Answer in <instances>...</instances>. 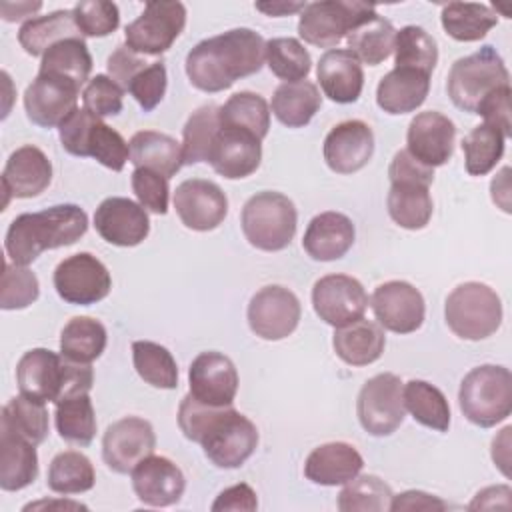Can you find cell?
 I'll return each instance as SVG.
<instances>
[{
  "label": "cell",
  "instance_id": "obj_1",
  "mask_svg": "<svg viewBox=\"0 0 512 512\" xmlns=\"http://www.w3.org/2000/svg\"><path fill=\"white\" fill-rule=\"evenodd\" d=\"M178 426L218 468L242 466L258 446V430L250 418L232 406L202 404L192 394L178 406Z\"/></svg>",
  "mask_w": 512,
  "mask_h": 512
},
{
  "label": "cell",
  "instance_id": "obj_2",
  "mask_svg": "<svg viewBox=\"0 0 512 512\" xmlns=\"http://www.w3.org/2000/svg\"><path fill=\"white\" fill-rule=\"evenodd\" d=\"M264 60V38L250 28H234L198 42L186 56V76L202 92H222L260 72Z\"/></svg>",
  "mask_w": 512,
  "mask_h": 512
},
{
  "label": "cell",
  "instance_id": "obj_3",
  "mask_svg": "<svg viewBox=\"0 0 512 512\" xmlns=\"http://www.w3.org/2000/svg\"><path fill=\"white\" fill-rule=\"evenodd\" d=\"M88 230V216L76 204H56L40 212L16 216L6 232L4 248L10 262L32 264L44 250L70 246Z\"/></svg>",
  "mask_w": 512,
  "mask_h": 512
},
{
  "label": "cell",
  "instance_id": "obj_4",
  "mask_svg": "<svg viewBox=\"0 0 512 512\" xmlns=\"http://www.w3.org/2000/svg\"><path fill=\"white\" fill-rule=\"evenodd\" d=\"M462 414L480 428H492L512 412V374L504 366L472 368L458 390Z\"/></svg>",
  "mask_w": 512,
  "mask_h": 512
},
{
  "label": "cell",
  "instance_id": "obj_5",
  "mask_svg": "<svg viewBox=\"0 0 512 512\" xmlns=\"http://www.w3.org/2000/svg\"><path fill=\"white\" fill-rule=\"evenodd\" d=\"M502 86H510V74L502 56L488 44L474 54L458 58L446 82L452 104L470 114H476L480 102Z\"/></svg>",
  "mask_w": 512,
  "mask_h": 512
},
{
  "label": "cell",
  "instance_id": "obj_6",
  "mask_svg": "<svg viewBox=\"0 0 512 512\" xmlns=\"http://www.w3.org/2000/svg\"><path fill=\"white\" fill-rule=\"evenodd\" d=\"M240 222L246 240L254 248L264 252H278L292 242L296 234L298 212L288 196L264 190L246 200Z\"/></svg>",
  "mask_w": 512,
  "mask_h": 512
},
{
  "label": "cell",
  "instance_id": "obj_7",
  "mask_svg": "<svg viewBox=\"0 0 512 512\" xmlns=\"http://www.w3.org/2000/svg\"><path fill=\"white\" fill-rule=\"evenodd\" d=\"M444 318L458 338L484 340L502 324V302L488 284L464 282L448 294Z\"/></svg>",
  "mask_w": 512,
  "mask_h": 512
},
{
  "label": "cell",
  "instance_id": "obj_8",
  "mask_svg": "<svg viewBox=\"0 0 512 512\" xmlns=\"http://www.w3.org/2000/svg\"><path fill=\"white\" fill-rule=\"evenodd\" d=\"M376 12L374 4L322 0L310 2L300 12L298 34L304 42L318 48H332L366 16Z\"/></svg>",
  "mask_w": 512,
  "mask_h": 512
},
{
  "label": "cell",
  "instance_id": "obj_9",
  "mask_svg": "<svg viewBox=\"0 0 512 512\" xmlns=\"http://www.w3.org/2000/svg\"><path fill=\"white\" fill-rule=\"evenodd\" d=\"M186 24V8L176 0L146 2L142 14L124 30L126 46L142 56L164 54Z\"/></svg>",
  "mask_w": 512,
  "mask_h": 512
},
{
  "label": "cell",
  "instance_id": "obj_10",
  "mask_svg": "<svg viewBox=\"0 0 512 512\" xmlns=\"http://www.w3.org/2000/svg\"><path fill=\"white\" fill-rule=\"evenodd\" d=\"M402 380L392 372H382L366 380L356 400V414L362 428L372 436H390L406 416Z\"/></svg>",
  "mask_w": 512,
  "mask_h": 512
},
{
  "label": "cell",
  "instance_id": "obj_11",
  "mask_svg": "<svg viewBox=\"0 0 512 512\" xmlns=\"http://www.w3.org/2000/svg\"><path fill=\"white\" fill-rule=\"evenodd\" d=\"M54 288L58 296L76 306H90L104 300L112 288L108 268L90 252H78L64 258L54 270Z\"/></svg>",
  "mask_w": 512,
  "mask_h": 512
},
{
  "label": "cell",
  "instance_id": "obj_12",
  "mask_svg": "<svg viewBox=\"0 0 512 512\" xmlns=\"http://www.w3.org/2000/svg\"><path fill=\"white\" fill-rule=\"evenodd\" d=\"M300 300L284 286L270 284L260 288L248 304L250 330L262 340H282L290 336L300 322Z\"/></svg>",
  "mask_w": 512,
  "mask_h": 512
},
{
  "label": "cell",
  "instance_id": "obj_13",
  "mask_svg": "<svg viewBox=\"0 0 512 512\" xmlns=\"http://www.w3.org/2000/svg\"><path fill=\"white\" fill-rule=\"evenodd\" d=\"M312 306L320 320L340 328L364 316L368 294L356 278L348 274H328L314 284Z\"/></svg>",
  "mask_w": 512,
  "mask_h": 512
},
{
  "label": "cell",
  "instance_id": "obj_14",
  "mask_svg": "<svg viewBox=\"0 0 512 512\" xmlns=\"http://www.w3.org/2000/svg\"><path fill=\"white\" fill-rule=\"evenodd\" d=\"M156 448V434L148 420L126 416L110 424L102 438V458L116 474H128Z\"/></svg>",
  "mask_w": 512,
  "mask_h": 512
},
{
  "label": "cell",
  "instance_id": "obj_15",
  "mask_svg": "<svg viewBox=\"0 0 512 512\" xmlns=\"http://www.w3.org/2000/svg\"><path fill=\"white\" fill-rule=\"evenodd\" d=\"M370 306L378 324L396 334L416 332L424 322V298L418 288L404 280H390L376 286Z\"/></svg>",
  "mask_w": 512,
  "mask_h": 512
},
{
  "label": "cell",
  "instance_id": "obj_16",
  "mask_svg": "<svg viewBox=\"0 0 512 512\" xmlns=\"http://www.w3.org/2000/svg\"><path fill=\"white\" fill-rule=\"evenodd\" d=\"M78 86L54 74H42L26 86L24 110L30 122L42 128L60 126L78 104Z\"/></svg>",
  "mask_w": 512,
  "mask_h": 512
},
{
  "label": "cell",
  "instance_id": "obj_17",
  "mask_svg": "<svg viewBox=\"0 0 512 512\" xmlns=\"http://www.w3.org/2000/svg\"><path fill=\"white\" fill-rule=\"evenodd\" d=\"M174 208L186 228L208 232L224 222L228 214V198L218 184L190 178L176 186Z\"/></svg>",
  "mask_w": 512,
  "mask_h": 512
},
{
  "label": "cell",
  "instance_id": "obj_18",
  "mask_svg": "<svg viewBox=\"0 0 512 512\" xmlns=\"http://www.w3.org/2000/svg\"><path fill=\"white\" fill-rule=\"evenodd\" d=\"M190 394L208 406H232L238 392V372L234 362L222 352L198 354L188 370Z\"/></svg>",
  "mask_w": 512,
  "mask_h": 512
},
{
  "label": "cell",
  "instance_id": "obj_19",
  "mask_svg": "<svg viewBox=\"0 0 512 512\" xmlns=\"http://www.w3.org/2000/svg\"><path fill=\"white\" fill-rule=\"evenodd\" d=\"M454 140V122L436 110H426L410 120L406 132V150L424 166L436 168L452 158Z\"/></svg>",
  "mask_w": 512,
  "mask_h": 512
},
{
  "label": "cell",
  "instance_id": "obj_20",
  "mask_svg": "<svg viewBox=\"0 0 512 512\" xmlns=\"http://www.w3.org/2000/svg\"><path fill=\"white\" fill-rule=\"evenodd\" d=\"M328 168L336 174H354L362 170L374 154L372 128L362 120H344L324 138L322 146Z\"/></svg>",
  "mask_w": 512,
  "mask_h": 512
},
{
  "label": "cell",
  "instance_id": "obj_21",
  "mask_svg": "<svg viewBox=\"0 0 512 512\" xmlns=\"http://www.w3.org/2000/svg\"><path fill=\"white\" fill-rule=\"evenodd\" d=\"M94 228L108 244L130 248L138 246L148 236L150 220L138 202L122 196H110L96 208Z\"/></svg>",
  "mask_w": 512,
  "mask_h": 512
},
{
  "label": "cell",
  "instance_id": "obj_22",
  "mask_svg": "<svg viewBox=\"0 0 512 512\" xmlns=\"http://www.w3.org/2000/svg\"><path fill=\"white\" fill-rule=\"evenodd\" d=\"M132 474V488L138 500L146 506L164 508L176 504L186 488L182 470L166 456H146L140 460Z\"/></svg>",
  "mask_w": 512,
  "mask_h": 512
},
{
  "label": "cell",
  "instance_id": "obj_23",
  "mask_svg": "<svg viewBox=\"0 0 512 512\" xmlns=\"http://www.w3.org/2000/svg\"><path fill=\"white\" fill-rule=\"evenodd\" d=\"M262 140L240 128L220 126L208 160L210 166L228 180H238L254 174L262 160Z\"/></svg>",
  "mask_w": 512,
  "mask_h": 512
},
{
  "label": "cell",
  "instance_id": "obj_24",
  "mask_svg": "<svg viewBox=\"0 0 512 512\" xmlns=\"http://www.w3.org/2000/svg\"><path fill=\"white\" fill-rule=\"evenodd\" d=\"M20 394L38 402H58L64 384V356L48 348L28 350L16 366Z\"/></svg>",
  "mask_w": 512,
  "mask_h": 512
},
{
  "label": "cell",
  "instance_id": "obj_25",
  "mask_svg": "<svg viewBox=\"0 0 512 512\" xmlns=\"http://www.w3.org/2000/svg\"><path fill=\"white\" fill-rule=\"evenodd\" d=\"M52 182V164L48 156L32 144L20 146L10 154L2 172L4 206L10 198H34Z\"/></svg>",
  "mask_w": 512,
  "mask_h": 512
},
{
  "label": "cell",
  "instance_id": "obj_26",
  "mask_svg": "<svg viewBox=\"0 0 512 512\" xmlns=\"http://www.w3.org/2000/svg\"><path fill=\"white\" fill-rule=\"evenodd\" d=\"M316 76L322 92L338 104L356 102L364 88L362 64L348 48L324 52L318 60Z\"/></svg>",
  "mask_w": 512,
  "mask_h": 512
},
{
  "label": "cell",
  "instance_id": "obj_27",
  "mask_svg": "<svg viewBox=\"0 0 512 512\" xmlns=\"http://www.w3.org/2000/svg\"><path fill=\"white\" fill-rule=\"evenodd\" d=\"M354 236V224L346 214L322 212L310 220L302 246L310 258L332 262L342 258L352 248Z\"/></svg>",
  "mask_w": 512,
  "mask_h": 512
},
{
  "label": "cell",
  "instance_id": "obj_28",
  "mask_svg": "<svg viewBox=\"0 0 512 512\" xmlns=\"http://www.w3.org/2000/svg\"><path fill=\"white\" fill-rule=\"evenodd\" d=\"M362 466L364 460L352 444L326 442L308 454L304 462V474L314 484L340 486L358 476Z\"/></svg>",
  "mask_w": 512,
  "mask_h": 512
},
{
  "label": "cell",
  "instance_id": "obj_29",
  "mask_svg": "<svg viewBox=\"0 0 512 512\" xmlns=\"http://www.w3.org/2000/svg\"><path fill=\"white\" fill-rule=\"evenodd\" d=\"M430 90V74L394 66L376 88V104L388 114L414 112L424 104Z\"/></svg>",
  "mask_w": 512,
  "mask_h": 512
},
{
  "label": "cell",
  "instance_id": "obj_30",
  "mask_svg": "<svg viewBox=\"0 0 512 512\" xmlns=\"http://www.w3.org/2000/svg\"><path fill=\"white\" fill-rule=\"evenodd\" d=\"M36 476V444L0 426V488L6 492H16L30 486Z\"/></svg>",
  "mask_w": 512,
  "mask_h": 512
},
{
  "label": "cell",
  "instance_id": "obj_31",
  "mask_svg": "<svg viewBox=\"0 0 512 512\" xmlns=\"http://www.w3.org/2000/svg\"><path fill=\"white\" fill-rule=\"evenodd\" d=\"M384 330L366 318H358L334 330L332 346L336 356L350 366H368L384 352Z\"/></svg>",
  "mask_w": 512,
  "mask_h": 512
},
{
  "label": "cell",
  "instance_id": "obj_32",
  "mask_svg": "<svg viewBox=\"0 0 512 512\" xmlns=\"http://www.w3.org/2000/svg\"><path fill=\"white\" fill-rule=\"evenodd\" d=\"M130 162L136 168L154 170L168 180L180 170L182 162V144L176 142L172 136L156 132V130H142L130 138Z\"/></svg>",
  "mask_w": 512,
  "mask_h": 512
},
{
  "label": "cell",
  "instance_id": "obj_33",
  "mask_svg": "<svg viewBox=\"0 0 512 512\" xmlns=\"http://www.w3.org/2000/svg\"><path fill=\"white\" fill-rule=\"evenodd\" d=\"M68 38H82L72 10H56L30 18L18 30V42L30 56H44L54 44Z\"/></svg>",
  "mask_w": 512,
  "mask_h": 512
},
{
  "label": "cell",
  "instance_id": "obj_34",
  "mask_svg": "<svg viewBox=\"0 0 512 512\" xmlns=\"http://www.w3.org/2000/svg\"><path fill=\"white\" fill-rule=\"evenodd\" d=\"M396 30L390 20L372 12L358 22L346 36L348 50L364 64L378 66L394 52Z\"/></svg>",
  "mask_w": 512,
  "mask_h": 512
},
{
  "label": "cell",
  "instance_id": "obj_35",
  "mask_svg": "<svg viewBox=\"0 0 512 512\" xmlns=\"http://www.w3.org/2000/svg\"><path fill=\"white\" fill-rule=\"evenodd\" d=\"M322 106V96L314 82H284L274 90L272 112L288 128L306 126Z\"/></svg>",
  "mask_w": 512,
  "mask_h": 512
},
{
  "label": "cell",
  "instance_id": "obj_36",
  "mask_svg": "<svg viewBox=\"0 0 512 512\" xmlns=\"http://www.w3.org/2000/svg\"><path fill=\"white\" fill-rule=\"evenodd\" d=\"M428 184L422 182H392L386 206L390 218L406 230H422L432 218V196Z\"/></svg>",
  "mask_w": 512,
  "mask_h": 512
},
{
  "label": "cell",
  "instance_id": "obj_37",
  "mask_svg": "<svg viewBox=\"0 0 512 512\" xmlns=\"http://www.w3.org/2000/svg\"><path fill=\"white\" fill-rule=\"evenodd\" d=\"M440 22L450 38L458 42H476L498 24V14L486 4L448 2L442 6Z\"/></svg>",
  "mask_w": 512,
  "mask_h": 512
},
{
  "label": "cell",
  "instance_id": "obj_38",
  "mask_svg": "<svg viewBox=\"0 0 512 512\" xmlns=\"http://www.w3.org/2000/svg\"><path fill=\"white\" fill-rule=\"evenodd\" d=\"M106 328L90 316H76L68 320L60 334V354L68 360L90 364L106 348Z\"/></svg>",
  "mask_w": 512,
  "mask_h": 512
},
{
  "label": "cell",
  "instance_id": "obj_39",
  "mask_svg": "<svg viewBox=\"0 0 512 512\" xmlns=\"http://www.w3.org/2000/svg\"><path fill=\"white\" fill-rule=\"evenodd\" d=\"M220 126L240 128L264 140L270 128V106L256 92H236L218 110Z\"/></svg>",
  "mask_w": 512,
  "mask_h": 512
},
{
  "label": "cell",
  "instance_id": "obj_40",
  "mask_svg": "<svg viewBox=\"0 0 512 512\" xmlns=\"http://www.w3.org/2000/svg\"><path fill=\"white\" fill-rule=\"evenodd\" d=\"M42 74H54L70 80L78 88L86 84L92 72V56L82 38H68L54 44L40 62Z\"/></svg>",
  "mask_w": 512,
  "mask_h": 512
},
{
  "label": "cell",
  "instance_id": "obj_41",
  "mask_svg": "<svg viewBox=\"0 0 512 512\" xmlns=\"http://www.w3.org/2000/svg\"><path fill=\"white\" fill-rule=\"evenodd\" d=\"M404 408L412 414V418L432 430L446 432L450 426V406L442 390L424 382L410 380L404 390Z\"/></svg>",
  "mask_w": 512,
  "mask_h": 512
},
{
  "label": "cell",
  "instance_id": "obj_42",
  "mask_svg": "<svg viewBox=\"0 0 512 512\" xmlns=\"http://www.w3.org/2000/svg\"><path fill=\"white\" fill-rule=\"evenodd\" d=\"M96 474L88 456L76 450L60 452L52 458L48 468V488L56 494H80L94 486Z\"/></svg>",
  "mask_w": 512,
  "mask_h": 512
},
{
  "label": "cell",
  "instance_id": "obj_43",
  "mask_svg": "<svg viewBox=\"0 0 512 512\" xmlns=\"http://www.w3.org/2000/svg\"><path fill=\"white\" fill-rule=\"evenodd\" d=\"M132 360L146 384L164 390L178 386V366L168 348L150 340H136L132 342Z\"/></svg>",
  "mask_w": 512,
  "mask_h": 512
},
{
  "label": "cell",
  "instance_id": "obj_44",
  "mask_svg": "<svg viewBox=\"0 0 512 512\" xmlns=\"http://www.w3.org/2000/svg\"><path fill=\"white\" fill-rule=\"evenodd\" d=\"M54 422L58 434L76 446H88L96 436V416L88 394H78L56 404Z\"/></svg>",
  "mask_w": 512,
  "mask_h": 512
},
{
  "label": "cell",
  "instance_id": "obj_45",
  "mask_svg": "<svg viewBox=\"0 0 512 512\" xmlns=\"http://www.w3.org/2000/svg\"><path fill=\"white\" fill-rule=\"evenodd\" d=\"M220 106L206 104L190 114L182 130V162L198 164L206 162L212 142L220 130Z\"/></svg>",
  "mask_w": 512,
  "mask_h": 512
},
{
  "label": "cell",
  "instance_id": "obj_46",
  "mask_svg": "<svg viewBox=\"0 0 512 512\" xmlns=\"http://www.w3.org/2000/svg\"><path fill=\"white\" fill-rule=\"evenodd\" d=\"M0 426L16 432L18 436L38 446L48 436V410L44 402H38L20 394V396H14L2 408Z\"/></svg>",
  "mask_w": 512,
  "mask_h": 512
},
{
  "label": "cell",
  "instance_id": "obj_47",
  "mask_svg": "<svg viewBox=\"0 0 512 512\" xmlns=\"http://www.w3.org/2000/svg\"><path fill=\"white\" fill-rule=\"evenodd\" d=\"M438 62L436 40L420 26H404L394 38V64L432 74Z\"/></svg>",
  "mask_w": 512,
  "mask_h": 512
},
{
  "label": "cell",
  "instance_id": "obj_48",
  "mask_svg": "<svg viewBox=\"0 0 512 512\" xmlns=\"http://www.w3.org/2000/svg\"><path fill=\"white\" fill-rule=\"evenodd\" d=\"M504 134L488 124L474 126L462 140L466 172L472 176L488 174L504 154Z\"/></svg>",
  "mask_w": 512,
  "mask_h": 512
},
{
  "label": "cell",
  "instance_id": "obj_49",
  "mask_svg": "<svg viewBox=\"0 0 512 512\" xmlns=\"http://www.w3.org/2000/svg\"><path fill=\"white\" fill-rule=\"evenodd\" d=\"M390 486L374 474L354 476L338 494V510L342 512H384L392 502Z\"/></svg>",
  "mask_w": 512,
  "mask_h": 512
},
{
  "label": "cell",
  "instance_id": "obj_50",
  "mask_svg": "<svg viewBox=\"0 0 512 512\" xmlns=\"http://www.w3.org/2000/svg\"><path fill=\"white\" fill-rule=\"evenodd\" d=\"M266 64L274 76L286 82L306 80L312 68L308 50L296 38H272L266 42Z\"/></svg>",
  "mask_w": 512,
  "mask_h": 512
},
{
  "label": "cell",
  "instance_id": "obj_51",
  "mask_svg": "<svg viewBox=\"0 0 512 512\" xmlns=\"http://www.w3.org/2000/svg\"><path fill=\"white\" fill-rule=\"evenodd\" d=\"M84 156H92L102 166L120 172L130 158V146L120 132L102 122V118H94L84 140Z\"/></svg>",
  "mask_w": 512,
  "mask_h": 512
},
{
  "label": "cell",
  "instance_id": "obj_52",
  "mask_svg": "<svg viewBox=\"0 0 512 512\" xmlns=\"http://www.w3.org/2000/svg\"><path fill=\"white\" fill-rule=\"evenodd\" d=\"M40 294V284L34 272L26 266L14 262H2V282H0V308L20 310L36 302Z\"/></svg>",
  "mask_w": 512,
  "mask_h": 512
},
{
  "label": "cell",
  "instance_id": "obj_53",
  "mask_svg": "<svg viewBox=\"0 0 512 512\" xmlns=\"http://www.w3.org/2000/svg\"><path fill=\"white\" fill-rule=\"evenodd\" d=\"M72 12L82 36L102 38L112 34L120 24L118 6L108 0H82Z\"/></svg>",
  "mask_w": 512,
  "mask_h": 512
},
{
  "label": "cell",
  "instance_id": "obj_54",
  "mask_svg": "<svg viewBox=\"0 0 512 512\" xmlns=\"http://www.w3.org/2000/svg\"><path fill=\"white\" fill-rule=\"evenodd\" d=\"M122 96L124 90L106 74H96L94 78L88 80L84 92H82V102L84 108L98 116H116L122 110Z\"/></svg>",
  "mask_w": 512,
  "mask_h": 512
},
{
  "label": "cell",
  "instance_id": "obj_55",
  "mask_svg": "<svg viewBox=\"0 0 512 512\" xmlns=\"http://www.w3.org/2000/svg\"><path fill=\"white\" fill-rule=\"evenodd\" d=\"M132 190L144 210H150L154 214H166L168 212V178L146 168H136L132 172Z\"/></svg>",
  "mask_w": 512,
  "mask_h": 512
},
{
  "label": "cell",
  "instance_id": "obj_56",
  "mask_svg": "<svg viewBox=\"0 0 512 512\" xmlns=\"http://www.w3.org/2000/svg\"><path fill=\"white\" fill-rule=\"evenodd\" d=\"M128 92L140 104L144 112H152L166 92V66L162 60H154L146 66L128 86Z\"/></svg>",
  "mask_w": 512,
  "mask_h": 512
},
{
  "label": "cell",
  "instance_id": "obj_57",
  "mask_svg": "<svg viewBox=\"0 0 512 512\" xmlns=\"http://www.w3.org/2000/svg\"><path fill=\"white\" fill-rule=\"evenodd\" d=\"M150 64H152V62H148L146 56L134 52V50L128 48L126 44H120V46H116V50L108 56L106 68H108L110 78H112L124 92H128L130 82H132L146 66H150Z\"/></svg>",
  "mask_w": 512,
  "mask_h": 512
},
{
  "label": "cell",
  "instance_id": "obj_58",
  "mask_svg": "<svg viewBox=\"0 0 512 512\" xmlns=\"http://www.w3.org/2000/svg\"><path fill=\"white\" fill-rule=\"evenodd\" d=\"M510 86L496 88L490 92L478 106L476 114L484 118V124L500 130L504 138L512 136V124H510Z\"/></svg>",
  "mask_w": 512,
  "mask_h": 512
},
{
  "label": "cell",
  "instance_id": "obj_59",
  "mask_svg": "<svg viewBox=\"0 0 512 512\" xmlns=\"http://www.w3.org/2000/svg\"><path fill=\"white\" fill-rule=\"evenodd\" d=\"M388 178L390 182H422L430 186L434 180V168L418 162L408 150H400L390 162Z\"/></svg>",
  "mask_w": 512,
  "mask_h": 512
},
{
  "label": "cell",
  "instance_id": "obj_60",
  "mask_svg": "<svg viewBox=\"0 0 512 512\" xmlns=\"http://www.w3.org/2000/svg\"><path fill=\"white\" fill-rule=\"evenodd\" d=\"M258 508V498H256V492L240 482V484H234L226 490H222L218 494V498L214 500L212 504V510L214 512H220V510H246V512H252Z\"/></svg>",
  "mask_w": 512,
  "mask_h": 512
},
{
  "label": "cell",
  "instance_id": "obj_61",
  "mask_svg": "<svg viewBox=\"0 0 512 512\" xmlns=\"http://www.w3.org/2000/svg\"><path fill=\"white\" fill-rule=\"evenodd\" d=\"M448 504L428 492L422 490H406L398 496H392L390 502V510L398 512V510H446Z\"/></svg>",
  "mask_w": 512,
  "mask_h": 512
},
{
  "label": "cell",
  "instance_id": "obj_62",
  "mask_svg": "<svg viewBox=\"0 0 512 512\" xmlns=\"http://www.w3.org/2000/svg\"><path fill=\"white\" fill-rule=\"evenodd\" d=\"M42 8V2H2L0 4V12L2 18L6 22H16V20H24L28 16H32L34 12H38ZM30 20V18H28Z\"/></svg>",
  "mask_w": 512,
  "mask_h": 512
},
{
  "label": "cell",
  "instance_id": "obj_63",
  "mask_svg": "<svg viewBox=\"0 0 512 512\" xmlns=\"http://www.w3.org/2000/svg\"><path fill=\"white\" fill-rule=\"evenodd\" d=\"M306 2H256V10L268 16H288L302 12Z\"/></svg>",
  "mask_w": 512,
  "mask_h": 512
},
{
  "label": "cell",
  "instance_id": "obj_64",
  "mask_svg": "<svg viewBox=\"0 0 512 512\" xmlns=\"http://www.w3.org/2000/svg\"><path fill=\"white\" fill-rule=\"evenodd\" d=\"M38 508H58V510H86L84 504H78V502H72V500H58V502H52V500H40V502H32V504H26L22 510L28 512V510H38Z\"/></svg>",
  "mask_w": 512,
  "mask_h": 512
}]
</instances>
